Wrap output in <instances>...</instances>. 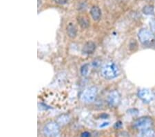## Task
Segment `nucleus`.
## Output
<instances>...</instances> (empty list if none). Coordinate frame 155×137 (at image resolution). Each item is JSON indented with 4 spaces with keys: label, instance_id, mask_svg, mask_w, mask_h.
Here are the masks:
<instances>
[{
    "label": "nucleus",
    "instance_id": "1",
    "mask_svg": "<svg viewBox=\"0 0 155 137\" xmlns=\"http://www.w3.org/2000/svg\"><path fill=\"white\" fill-rule=\"evenodd\" d=\"M101 74L107 80L115 78L120 74V69L115 62H107L101 68Z\"/></svg>",
    "mask_w": 155,
    "mask_h": 137
},
{
    "label": "nucleus",
    "instance_id": "2",
    "mask_svg": "<svg viewBox=\"0 0 155 137\" xmlns=\"http://www.w3.org/2000/svg\"><path fill=\"white\" fill-rule=\"evenodd\" d=\"M97 96V89L95 87H91L83 91L81 96V100L84 103H91L95 101Z\"/></svg>",
    "mask_w": 155,
    "mask_h": 137
},
{
    "label": "nucleus",
    "instance_id": "3",
    "mask_svg": "<svg viewBox=\"0 0 155 137\" xmlns=\"http://www.w3.org/2000/svg\"><path fill=\"white\" fill-rule=\"evenodd\" d=\"M59 124L56 122L47 123L44 128V133L47 137H55L59 133Z\"/></svg>",
    "mask_w": 155,
    "mask_h": 137
},
{
    "label": "nucleus",
    "instance_id": "4",
    "mask_svg": "<svg viewBox=\"0 0 155 137\" xmlns=\"http://www.w3.org/2000/svg\"><path fill=\"white\" fill-rule=\"evenodd\" d=\"M152 124H153V121H152L151 118L147 116H144L139 118L137 121H134L133 126L134 128L139 129V130H143V129L147 128H150Z\"/></svg>",
    "mask_w": 155,
    "mask_h": 137
},
{
    "label": "nucleus",
    "instance_id": "5",
    "mask_svg": "<svg viewBox=\"0 0 155 137\" xmlns=\"http://www.w3.org/2000/svg\"><path fill=\"white\" fill-rule=\"evenodd\" d=\"M138 37L139 41L144 45L151 44L154 41V36L150 31L147 29H141L139 32Z\"/></svg>",
    "mask_w": 155,
    "mask_h": 137
},
{
    "label": "nucleus",
    "instance_id": "6",
    "mask_svg": "<svg viewBox=\"0 0 155 137\" xmlns=\"http://www.w3.org/2000/svg\"><path fill=\"white\" fill-rule=\"evenodd\" d=\"M121 101V96L117 91H112L107 97V103L109 106L117 107Z\"/></svg>",
    "mask_w": 155,
    "mask_h": 137
},
{
    "label": "nucleus",
    "instance_id": "7",
    "mask_svg": "<svg viewBox=\"0 0 155 137\" xmlns=\"http://www.w3.org/2000/svg\"><path fill=\"white\" fill-rule=\"evenodd\" d=\"M139 98L145 103H150L154 99V94L148 89H141L138 92Z\"/></svg>",
    "mask_w": 155,
    "mask_h": 137
},
{
    "label": "nucleus",
    "instance_id": "8",
    "mask_svg": "<svg viewBox=\"0 0 155 137\" xmlns=\"http://www.w3.org/2000/svg\"><path fill=\"white\" fill-rule=\"evenodd\" d=\"M96 49V45L93 42H87L84 44L82 51L85 54H92Z\"/></svg>",
    "mask_w": 155,
    "mask_h": 137
},
{
    "label": "nucleus",
    "instance_id": "9",
    "mask_svg": "<svg viewBox=\"0 0 155 137\" xmlns=\"http://www.w3.org/2000/svg\"><path fill=\"white\" fill-rule=\"evenodd\" d=\"M91 12V16L94 20L97 21V20H99L100 18H101V11L98 6H92L91 9V12Z\"/></svg>",
    "mask_w": 155,
    "mask_h": 137
},
{
    "label": "nucleus",
    "instance_id": "10",
    "mask_svg": "<svg viewBox=\"0 0 155 137\" xmlns=\"http://www.w3.org/2000/svg\"><path fill=\"white\" fill-rule=\"evenodd\" d=\"M138 137H155V130L151 128H147L141 130Z\"/></svg>",
    "mask_w": 155,
    "mask_h": 137
},
{
    "label": "nucleus",
    "instance_id": "11",
    "mask_svg": "<svg viewBox=\"0 0 155 137\" xmlns=\"http://www.w3.org/2000/svg\"><path fill=\"white\" fill-rule=\"evenodd\" d=\"M77 28L73 24L70 23L67 26V33L68 36L71 38H74L77 36Z\"/></svg>",
    "mask_w": 155,
    "mask_h": 137
},
{
    "label": "nucleus",
    "instance_id": "12",
    "mask_svg": "<svg viewBox=\"0 0 155 137\" xmlns=\"http://www.w3.org/2000/svg\"><path fill=\"white\" fill-rule=\"evenodd\" d=\"M77 20H78L79 24L80 26H81V28L86 29L87 27L89 26L88 20L83 16H79L78 17V19H77Z\"/></svg>",
    "mask_w": 155,
    "mask_h": 137
},
{
    "label": "nucleus",
    "instance_id": "13",
    "mask_svg": "<svg viewBox=\"0 0 155 137\" xmlns=\"http://www.w3.org/2000/svg\"><path fill=\"white\" fill-rule=\"evenodd\" d=\"M90 72V65L88 64H84V65L81 68V74L82 76H86L89 74Z\"/></svg>",
    "mask_w": 155,
    "mask_h": 137
},
{
    "label": "nucleus",
    "instance_id": "14",
    "mask_svg": "<svg viewBox=\"0 0 155 137\" xmlns=\"http://www.w3.org/2000/svg\"><path fill=\"white\" fill-rule=\"evenodd\" d=\"M143 12L146 15H153L154 14V9L151 6H146L143 9Z\"/></svg>",
    "mask_w": 155,
    "mask_h": 137
},
{
    "label": "nucleus",
    "instance_id": "15",
    "mask_svg": "<svg viewBox=\"0 0 155 137\" xmlns=\"http://www.w3.org/2000/svg\"><path fill=\"white\" fill-rule=\"evenodd\" d=\"M70 118H68V116H66V115H63V116H61L60 117L58 118V121L59 123H62L65 125L66 123H68L69 121Z\"/></svg>",
    "mask_w": 155,
    "mask_h": 137
},
{
    "label": "nucleus",
    "instance_id": "16",
    "mask_svg": "<svg viewBox=\"0 0 155 137\" xmlns=\"http://www.w3.org/2000/svg\"><path fill=\"white\" fill-rule=\"evenodd\" d=\"M54 1L59 5H64L68 3L69 0H54Z\"/></svg>",
    "mask_w": 155,
    "mask_h": 137
},
{
    "label": "nucleus",
    "instance_id": "17",
    "mask_svg": "<svg viewBox=\"0 0 155 137\" xmlns=\"http://www.w3.org/2000/svg\"><path fill=\"white\" fill-rule=\"evenodd\" d=\"M121 126H122V123H121V122H120V121L117 122V123H116L115 125H114V128H121Z\"/></svg>",
    "mask_w": 155,
    "mask_h": 137
},
{
    "label": "nucleus",
    "instance_id": "18",
    "mask_svg": "<svg viewBox=\"0 0 155 137\" xmlns=\"http://www.w3.org/2000/svg\"><path fill=\"white\" fill-rule=\"evenodd\" d=\"M90 136H91V134L87 132H85L82 133L81 134V137H90Z\"/></svg>",
    "mask_w": 155,
    "mask_h": 137
},
{
    "label": "nucleus",
    "instance_id": "19",
    "mask_svg": "<svg viewBox=\"0 0 155 137\" xmlns=\"http://www.w3.org/2000/svg\"><path fill=\"white\" fill-rule=\"evenodd\" d=\"M110 125V123L109 122H106V123H103V125H100V128H104V127H107V126H108Z\"/></svg>",
    "mask_w": 155,
    "mask_h": 137
}]
</instances>
